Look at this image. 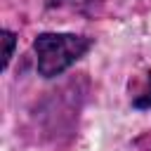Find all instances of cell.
Masks as SVG:
<instances>
[{
    "instance_id": "obj_1",
    "label": "cell",
    "mask_w": 151,
    "mask_h": 151,
    "mask_svg": "<svg viewBox=\"0 0 151 151\" xmlns=\"http://www.w3.org/2000/svg\"><path fill=\"white\" fill-rule=\"evenodd\" d=\"M92 47V40L76 33H40L33 40L35 66L42 78H54L73 66Z\"/></svg>"
},
{
    "instance_id": "obj_2",
    "label": "cell",
    "mask_w": 151,
    "mask_h": 151,
    "mask_svg": "<svg viewBox=\"0 0 151 151\" xmlns=\"http://www.w3.org/2000/svg\"><path fill=\"white\" fill-rule=\"evenodd\" d=\"M132 106L134 109H151V71H146L132 85Z\"/></svg>"
},
{
    "instance_id": "obj_3",
    "label": "cell",
    "mask_w": 151,
    "mask_h": 151,
    "mask_svg": "<svg viewBox=\"0 0 151 151\" xmlns=\"http://www.w3.org/2000/svg\"><path fill=\"white\" fill-rule=\"evenodd\" d=\"M2 42H5V52H2V68H7V64H9V59H12V52H14V33L2 31Z\"/></svg>"
}]
</instances>
